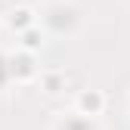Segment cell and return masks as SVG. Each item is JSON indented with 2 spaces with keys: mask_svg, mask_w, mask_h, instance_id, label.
I'll use <instances>...</instances> for the list:
<instances>
[{
  "mask_svg": "<svg viewBox=\"0 0 130 130\" xmlns=\"http://www.w3.org/2000/svg\"><path fill=\"white\" fill-rule=\"evenodd\" d=\"M84 105H87V108H96V105H99V99H96V96H84Z\"/></svg>",
  "mask_w": 130,
  "mask_h": 130,
  "instance_id": "cell-1",
  "label": "cell"
},
{
  "mask_svg": "<svg viewBox=\"0 0 130 130\" xmlns=\"http://www.w3.org/2000/svg\"><path fill=\"white\" fill-rule=\"evenodd\" d=\"M0 80H3V71H0Z\"/></svg>",
  "mask_w": 130,
  "mask_h": 130,
  "instance_id": "cell-2",
  "label": "cell"
}]
</instances>
